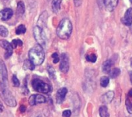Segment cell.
Segmentation results:
<instances>
[{"label":"cell","mask_w":132,"mask_h":117,"mask_svg":"<svg viewBox=\"0 0 132 117\" xmlns=\"http://www.w3.org/2000/svg\"><path fill=\"white\" fill-rule=\"evenodd\" d=\"M72 31V25L71 21L69 19H63L56 30V33L58 37H60L62 40H68Z\"/></svg>","instance_id":"1"},{"label":"cell","mask_w":132,"mask_h":117,"mask_svg":"<svg viewBox=\"0 0 132 117\" xmlns=\"http://www.w3.org/2000/svg\"><path fill=\"white\" fill-rule=\"evenodd\" d=\"M28 56L29 59L34 65H40L44 62L45 57L43 47L37 43L30 50Z\"/></svg>","instance_id":"2"},{"label":"cell","mask_w":132,"mask_h":117,"mask_svg":"<svg viewBox=\"0 0 132 117\" xmlns=\"http://www.w3.org/2000/svg\"><path fill=\"white\" fill-rule=\"evenodd\" d=\"M0 95L7 105L11 107H14L16 105V101L11 92L8 89L7 85L0 84Z\"/></svg>","instance_id":"3"},{"label":"cell","mask_w":132,"mask_h":117,"mask_svg":"<svg viewBox=\"0 0 132 117\" xmlns=\"http://www.w3.org/2000/svg\"><path fill=\"white\" fill-rule=\"evenodd\" d=\"M32 86L35 91L41 93H48L51 91V87L47 83L38 78H35L32 81Z\"/></svg>","instance_id":"4"},{"label":"cell","mask_w":132,"mask_h":117,"mask_svg":"<svg viewBox=\"0 0 132 117\" xmlns=\"http://www.w3.org/2000/svg\"><path fill=\"white\" fill-rule=\"evenodd\" d=\"M34 36L38 44H40L42 47L46 46V42H47L46 36L43 29L40 26H37L34 28Z\"/></svg>","instance_id":"5"},{"label":"cell","mask_w":132,"mask_h":117,"mask_svg":"<svg viewBox=\"0 0 132 117\" xmlns=\"http://www.w3.org/2000/svg\"><path fill=\"white\" fill-rule=\"evenodd\" d=\"M60 70L64 73H67L69 70V59L68 55L66 53H62L60 58Z\"/></svg>","instance_id":"6"},{"label":"cell","mask_w":132,"mask_h":117,"mask_svg":"<svg viewBox=\"0 0 132 117\" xmlns=\"http://www.w3.org/2000/svg\"><path fill=\"white\" fill-rule=\"evenodd\" d=\"M7 70L4 62L0 60V84L7 85Z\"/></svg>","instance_id":"7"},{"label":"cell","mask_w":132,"mask_h":117,"mask_svg":"<svg viewBox=\"0 0 132 117\" xmlns=\"http://www.w3.org/2000/svg\"><path fill=\"white\" fill-rule=\"evenodd\" d=\"M0 47H2L3 48H4L6 50V53H5V58L6 59H8V58H10L12 56L13 47H12L11 43H10L6 40H0Z\"/></svg>","instance_id":"8"},{"label":"cell","mask_w":132,"mask_h":117,"mask_svg":"<svg viewBox=\"0 0 132 117\" xmlns=\"http://www.w3.org/2000/svg\"><path fill=\"white\" fill-rule=\"evenodd\" d=\"M46 102V98L44 96L41 95H32L29 98V103L30 105H34L36 104L44 103Z\"/></svg>","instance_id":"9"},{"label":"cell","mask_w":132,"mask_h":117,"mask_svg":"<svg viewBox=\"0 0 132 117\" xmlns=\"http://www.w3.org/2000/svg\"><path fill=\"white\" fill-rule=\"evenodd\" d=\"M13 11L10 8H6L0 11V20L3 21H7L12 18Z\"/></svg>","instance_id":"10"},{"label":"cell","mask_w":132,"mask_h":117,"mask_svg":"<svg viewBox=\"0 0 132 117\" xmlns=\"http://www.w3.org/2000/svg\"><path fill=\"white\" fill-rule=\"evenodd\" d=\"M122 22L126 26H131L132 24V8H130L127 10L124 14V16L122 19Z\"/></svg>","instance_id":"11"},{"label":"cell","mask_w":132,"mask_h":117,"mask_svg":"<svg viewBox=\"0 0 132 117\" xmlns=\"http://www.w3.org/2000/svg\"><path fill=\"white\" fill-rule=\"evenodd\" d=\"M68 92V90L66 88H60L56 94V101L58 104H61V102H63V101L64 100L65 95Z\"/></svg>","instance_id":"12"},{"label":"cell","mask_w":132,"mask_h":117,"mask_svg":"<svg viewBox=\"0 0 132 117\" xmlns=\"http://www.w3.org/2000/svg\"><path fill=\"white\" fill-rule=\"evenodd\" d=\"M118 0H104V5L107 11H113L117 7Z\"/></svg>","instance_id":"13"},{"label":"cell","mask_w":132,"mask_h":117,"mask_svg":"<svg viewBox=\"0 0 132 117\" xmlns=\"http://www.w3.org/2000/svg\"><path fill=\"white\" fill-rule=\"evenodd\" d=\"M113 97H114V92H112V91H109V92H107L106 94H104L103 95V97L101 98L102 102L103 103H106V104L110 103L112 102Z\"/></svg>","instance_id":"14"},{"label":"cell","mask_w":132,"mask_h":117,"mask_svg":"<svg viewBox=\"0 0 132 117\" xmlns=\"http://www.w3.org/2000/svg\"><path fill=\"white\" fill-rule=\"evenodd\" d=\"M113 65V61L111 59H109L106 61H104V63L103 64V71L105 73H109L111 70H112V65Z\"/></svg>","instance_id":"15"},{"label":"cell","mask_w":132,"mask_h":117,"mask_svg":"<svg viewBox=\"0 0 132 117\" xmlns=\"http://www.w3.org/2000/svg\"><path fill=\"white\" fill-rule=\"evenodd\" d=\"M61 0H52V10L54 13H57L61 8Z\"/></svg>","instance_id":"16"},{"label":"cell","mask_w":132,"mask_h":117,"mask_svg":"<svg viewBox=\"0 0 132 117\" xmlns=\"http://www.w3.org/2000/svg\"><path fill=\"white\" fill-rule=\"evenodd\" d=\"M99 112H100V117H109L110 116V114H109V112H108L106 106H101L100 108Z\"/></svg>","instance_id":"17"},{"label":"cell","mask_w":132,"mask_h":117,"mask_svg":"<svg viewBox=\"0 0 132 117\" xmlns=\"http://www.w3.org/2000/svg\"><path fill=\"white\" fill-rule=\"evenodd\" d=\"M120 70L119 68H113V69L109 72V75H110V77L112 78H117V77L120 75Z\"/></svg>","instance_id":"18"},{"label":"cell","mask_w":132,"mask_h":117,"mask_svg":"<svg viewBox=\"0 0 132 117\" xmlns=\"http://www.w3.org/2000/svg\"><path fill=\"white\" fill-rule=\"evenodd\" d=\"M16 12L19 15H23L25 12V6L23 2H19L17 4V10Z\"/></svg>","instance_id":"19"},{"label":"cell","mask_w":132,"mask_h":117,"mask_svg":"<svg viewBox=\"0 0 132 117\" xmlns=\"http://www.w3.org/2000/svg\"><path fill=\"white\" fill-rule=\"evenodd\" d=\"M35 68V65L32 63V61L29 60H26L24 61V68L25 69H30V70H34Z\"/></svg>","instance_id":"20"},{"label":"cell","mask_w":132,"mask_h":117,"mask_svg":"<svg viewBox=\"0 0 132 117\" xmlns=\"http://www.w3.org/2000/svg\"><path fill=\"white\" fill-rule=\"evenodd\" d=\"M100 85H101L102 87H104V88H105V87H106V86L108 85V84H109V82H110V79H109L108 77L103 76V77H102V78H100Z\"/></svg>","instance_id":"21"},{"label":"cell","mask_w":132,"mask_h":117,"mask_svg":"<svg viewBox=\"0 0 132 117\" xmlns=\"http://www.w3.org/2000/svg\"><path fill=\"white\" fill-rule=\"evenodd\" d=\"M26 26L24 25H20L16 29V33L17 35H20V34H23L26 33Z\"/></svg>","instance_id":"22"},{"label":"cell","mask_w":132,"mask_h":117,"mask_svg":"<svg viewBox=\"0 0 132 117\" xmlns=\"http://www.w3.org/2000/svg\"><path fill=\"white\" fill-rule=\"evenodd\" d=\"M125 104H126V107H127V112L130 114H132V102H131V101L128 98H127Z\"/></svg>","instance_id":"23"},{"label":"cell","mask_w":132,"mask_h":117,"mask_svg":"<svg viewBox=\"0 0 132 117\" xmlns=\"http://www.w3.org/2000/svg\"><path fill=\"white\" fill-rule=\"evenodd\" d=\"M0 36L6 37L8 36V30L3 26H0Z\"/></svg>","instance_id":"24"},{"label":"cell","mask_w":132,"mask_h":117,"mask_svg":"<svg viewBox=\"0 0 132 117\" xmlns=\"http://www.w3.org/2000/svg\"><path fill=\"white\" fill-rule=\"evenodd\" d=\"M96 59L97 57L95 54L92 53V54H89L86 56V61H89V62H92V63H95L96 61Z\"/></svg>","instance_id":"25"},{"label":"cell","mask_w":132,"mask_h":117,"mask_svg":"<svg viewBox=\"0 0 132 117\" xmlns=\"http://www.w3.org/2000/svg\"><path fill=\"white\" fill-rule=\"evenodd\" d=\"M11 45H12L13 48H16L18 46H23V42L20 39L13 40L11 43Z\"/></svg>","instance_id":"26"},{"label":"cell","mask_w":132,"mask_h":117,"mask_svg":"<svg viewBox=\"0 0 132 117\" xmlns=\"http://www.w3.org/2000/svg\"><path fill=\"white\" fill-rule=\"evenodd\" d=\"M47 71H48V73H49L50 77L52 78H55V71H54V69L52 67L48 66L47 67Z\"/></svg>","instance_id":"27"},{"label":"cell","mask_w":132,"mask_h":117,"mask_svg":"<svg viewBox=\"0 0 132 117\" xmlns=\"http://www.w3.org/2000/svg\"><path fill=\"white\" fill-rule=\"evenodd\" d=\"M12 82H13V86L15 87H19L20 86V81L19 79L16 78V75H13V78H12Z\"/></svg>","instance_id":"28"},{"label":"cell","mask_w":132,"mask_h":117,"mask_svg":"<svg viewBox=\"0 0 132 117\" xmlns=\"http://www.w3.org/2000/svg\"><path fill=\"white\" fill-rule=\"evenodd\" d=\"M52 58H53V63L54 64H57V62H59V61H60V57H59V56H58V54L57 53H54L53 54H52Z\"/></svg>","instance_id":"29"},{"label":"cell","mask_w":132,"mask_h":117,"mask_svg":"<svg viewBox=\"0 0 132 117\" xmlns=\"http://www.w3.org/2000/svg\"><path fill=\"white\" fill-rule=\"evenodd\" d=\"M71 111L70 110H64L62 112V117H71Z\"/></svg>","instance_id":"30"},{"label":"cell","mask_w":132,"mask_h":117,"mask_svg":"<svg viewBox=\"0 0 132 117\" xmlns=\"http://www.w3.org/2000/svg\"><path fill=\"white\" fill-rule=\"evenodd\" d=\"M74 3H75V6L76 7H79L82 5V0H74Z\"/></svg>","instance_id":"31"},{"label":"cell","mask_w":132,"mask_h":117,"mask_svg":"<svg viewBox=\"0 0 132 117\" xmlns=\"http://www.w3.org/2000/svg\"><path fill=\"white\" fill-rule=\"evenodd\" d=\"M127 98L131 101V102H132V88L130 90V92H129V93H128V96H127Z\"/></svg>","instance_id":"32"},{"label":"cell","mask_w":132,"mask_h":117,"mask_svg":"<svg viewBox=\"0 0 132 117\" xmlns=\"http://www.w3.org/2000/svg\"><path fill=\"white\" fill-rule=\"evenodd\" d=\"M20 110L21 112H24L26 111V106L25 105H21L20 108Z\"/></svg>","instance_id":"33"},{"label":"cell","mask_w":132,"mask_h":117,"mask_svg":"<svg viewBox=\"0 0 132 117\" xmlns=\"http://www.w3.org/2000/svg\"><path fill=\"white\" fill-rule=\"evenodd\" d=\"M3 109H4L3 104V102L1 101H0V112H2L3 111Z\"/></svg>","instance_id":"34"},{"label":"cell","mask_w":132,"mask_h":117,"mask_svg":"<svg viewBox=\"0 0 132 117\" xmlns=\"http://www.w3.org/2000/svg\"><path fill=\"white\" fill-rule=\"evenodd\" d=\"M130 82L132 83V71L130 72Z\"/></svg>","instance_id":"35"},{"label":"cell","mask_w":132,"mask_h":117,"mask_svg":"<svg viewBox=\"0 0 132 117\" xmlns=\"http://www.w3.org/2000/svg\"><path fill=\"white\" fill-rule=\"evenodd\" d=\"M32 117H42V116H41L40 115L38 114V115H33Z\"/></svg>","instance_id":"36"},{"label":"cell","mask_w":132,"mask_h":117,"mask_svg":"<svg viewBox=\"0 0 132 117\" xmlns=\"http://www.w3.org/2000/svg\"><path fill=\"white\" fill-rule=\"evenodd\" d=\"M130 65H131V67H132V58H131V61H130Z\"/></svg>","instance_id":"37"},{"label":"cell","mask_w":132,"mask_h":117,"mask_svg":"<svg viewBox=\"0 0 132 117\" xmlns=\"http://www.w3.org/2000/svg\"><path fill=\"white\" fill-rule=\"evenodd\" d=\"M130 31H131V33H132V24H131V28H130Z\"/></svg>","instance_id":"38"},{"label":"cell","mask_w":132,"mask_h":117,"mask_svg":"<svg viewBox=\"0 0 132 117\" xmlns=\"http://www.w3.org/2000/svg\"><path fill=\"white\" fill-rule=\"evenodd\" d=\"M130 2L131 3V4H132V0H130Z\"/></svg>","instance_id":"39"}]
</instances>
